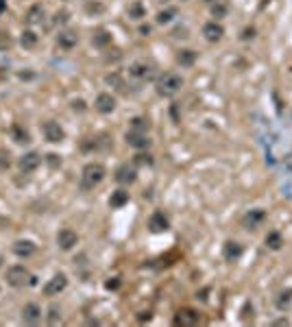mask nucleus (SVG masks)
Returning a JSON list of instances; mask_svg holds the SVG:
<instances>
[{
	"mask_svg": "<svg viewBox=\"0 0 292 327\" xmlns=\"http://www.w3.org/2000/svg\"><path fill=\"white\" fill-rule=\"evenodd\" d=\"M105 175H107V170H105L103 164H98V162L85 164V168H83V172H81V188L83 190H94L100 181L105 179Z\"/></svg>",
	"mask_w": 292,
	"mask_h": 327,
	"instance_id": "obj_1",
	"label": "nucleus"
},
{
	"mask_svg": "<svg viewBox=\"0 0 292 327\" xmlns=\"http://www.w3.org/2000/svg\"><path fill=\"white\" fill-rule=\"evenodd\" d=\"M181 87H183V79L177 72H166L164 76H159V81H157L159 96H175Z\"/></svg>",
	"mask_w": 292,
	"mask_h": 327,
	"instance_id": "obj_2",
	"label": "nucleus"
},
{
	"mask_svg": "<svg viewBox=\"0 0 292 327\" xmlns=\"http://www.w3.org/2000/svg\"><path fill=\"white\" fill-rule=\"evenodd\" d=\"M28 279H31V275H28V271L22 264H15V266H11V269L7 271V284H9V286H13V288L24 286Z\"/></svg>",
	"mask_w": 292,
	"mask_h": 327,
	"instance_id": "obj_3",
	"label": "nucleus"
},
{
	"mask_svg": "<svg viewBox=\"0 0 292 327\" xmlns=\"http://www.w3.org/2000/svg\"><path fill=\"white\" fill-rule=\"evenodd\" d=\"M41 131H44V138L48 140V142H52V144H57V142H63L65 140V131L61 129V124L55 122V120L44 122Z\"/></svg>",
	"mask_w": 292,
	"mask_h": 327,
	"instance_id": "obj_4",
	"label": "nucleus"
},
{
	"mask_svg": "<svg viewBox=\"0 0 292 327\" xmlns=\"http://www.w3.org/2000/svg\"><path fill=\"white\" fill-rule=\"evenodd\" d=\"M196 323H199V312L192 310V308H181V310L175 314V325L194 327Z\"/></svg>",
	"mask_w": 292,
	"mask_h": 327,
	"instance_id": "obj_5",
	"label": "nucleus"
},
{
	"mask_svg": "<svg viewBox=\"0 0 292 327\" xmlns=\"http://www.w3.org/2000/svg\"><path fill=\"white\" fill-rule=\"evenodd\" d=\"M65 286H68V277H65L63 273H57V275L52 279H48V284L44 286V295L55 297V295L61 293V290H65Z\"/></svg>",
	"mask_w": 292,
	"mask_h": 327,
	"instance_id": "obj_6",
	"label": "nucleus"
},
{
	"mask_svg": "<svg viewBox=\"0 0 292 327\" xmlns=\"http://www.w3.org/2000/svg\"><path fill=\"white\" fill-rule=\"evenodd\" d=\"M76 242H79V236H76L72 229H61L57 234V245H59V249H63V251L74 249Z\"/></svg>",
	"mask_w": 292,
	"mask_h": 327,
	"instance_id": "obj_7",
	"label": "nucleus"
},
{
	"mask_svg": "<svg viewBox=\"0 0 292 327\" xmlns=\"http://www.w3.org/2000/svg\"><path fill=\"white\" fill-rule=\"evenodd\" d=\"M203 35H205V39H207V41H212V44H216V41L223 39L225 28H223V24H218V22L214 20V22H207V24L203 26Z\"/></svg>",
	"mask_w": 292,
	"mask_h": 327,
	"instance_id": "obj_8",
	"label": "nucleus"
},
{
	"mask_svg": "<svg viewBox=\"0 0 292 327\" xmlns=\"http://www.w3.org/2000/svg\"><path fill=\"white\" fill-rule=\"evenodd\" d=\"M135 179H138V172H135L133 166L122 164L120 168L116 170V181H118V183H122V186H129V183H133Z\"/></svg>",
	"mask_w": 292,
	"mask_h": 327,
	"instance_id": "obj_9",
	"label": "nucleus"
},
{
	"mask_svg": "<svg viewBox=\"0 0 292 327\" xmlns=\"http://www.w3.org/2000/svg\"><path fill=\"white\" fill-rule=\"evenodd\" d=\"M94 107H96L100 114H111V111L116 109V98L111 96V94L103 92V94H98V96H96V103H94Z\"/></svg>",
	"mask_w": 292,
	"mask_h": 327,
	"instance_id": "obj_10",
	"label": "nucleus"
},
{
	"mask_svg": "<svg viewBox=\"0 0 292 327\" xmlns=\"http://www.w3.org/2000/svg\"><path fill=\"white\" fill-rule=\"evenodd\" d=\"M39 319H41V310L37 303H26V306L22 308V321H24V323L35 325V323H39Z\"/></svg>",
	"mask_w": 292,
	"mask_h": 327,
	"instance_id": "obj_11",
	"label": "nucleus"
},
{
	"mask_svg": "<svg viewBox=\"0 0 292 327\" xmlns=\"http://www.w3.org/2000/svg\"><path fill=\"white\" fill-rule=\"evenodd\" d=\"M170 225H168V218L164 216V212H155L151 216V221H148V229L153 231V234H162V231H166Z\"/></svg>",
	"mask_w": 292,
	"mask_h": 327,
	"instance_id": "obj_12",
	"label": "nucleus"
},
{
	"mask_svg": "<svg viewBox=\"0 0 292 327\" xmlns=\"http://www.w3.org/2000/svg\"><path fill=\"white\" fill-rule=\"evenodd\" d=\"M41 164V157H39V153H26L24 157L20 159V170L22 172H33V170H37V166Z\"/></svg>",
	"mask_w": 292,
	"mask_h": 327,
	"instance_id": "obj_13",
	"label": "nucleus"
},
{
	"mask_svg": "<svg viewBox=\"0 0 292 327\" xmlns=\"http://www.w3.org/2000/svg\"><path fill=\"white\" fill-rule=\"evenodd\" d=\"M129 72L133 76H138V79H146V76L153 74V65L148 61H135V63H131Z\"/></svg>",
	"mask_w": 292,
	"mask_h": 327,
	"instance_id": "obj_14",
	"label": "nucleus"
},
{
	"mask_svg": "<svg viewBox=\"0 0 292 327\" xmlns=\"http://www.w3.org/2000/svg\"><path fill=\"white\" fill-rule=\"evenodd\" d=\"M223 255H225V260L227 262H234L242 255V247L238 245L236 240H227L225 242V247H223Z\"/></svg>",
	"mask_w": 292,
	"mask_h": 327,
	"instance_id": "obj_15",
	"label": "nucleus"
},
{
	"mask_svg": "<svg viewBox=\"0 0 292 327\" xmlns=\"http://www.w3.org/2000/svg\"><path fill=\"white\" fill-rule=\"evenodd\" d=\"M127 142L133 148H148V144H151V140H148L142 131H131V133H127Z\"/></svg>",
	"mask_w": 292,
	"mask_h": 327,
	"instance_id": "obj_16",
	"label": "nucleus"
},
{
	"mask_svg": "<svg viewBox=\"0 0 292 327\" xmlns=\"http://www.w3.org/2000/svg\"><path fill=\"white\" fill-rule=\"evenodd\" d=\"M13 253L17 255V258H28V255L35 253V245L31 240H17L13 245Z\"/></svg>",
	"mask_w": 292,
	"mask_h": 327,
	"instance_id": "obj_17",
	"label": "nucleus"
},
{
	"mask_svg": "<svg viewBox=\"0 0 292 327\" xmlns=\"http://www.w3.org/2000/svg\"><path fill=\"white\" fill-rule=\"evenodd\" d=\"M76 41H79V37H76V33H72V31H63V33L57 35V44L61 46V48H65V50L74 48Z\"/></svg>",
	"mask_w": 292,
	"mask_h": 327,
	"instance_id": "obj_18",
	"label": "nucleus"
},
{
	"mask_svg": "<svg viewBox=\"0 0 292 327\" xmlns=\"http://www.w3.org/2000/svg\"><path fill=\"white\" fill-rule=\"evenodd\" d=\"M264 218H266V214L262 210H251L247 216H244V227H247V229H255L262 221H264Z\"/></svg>",
	"mask_w": 292,
	"mask_h": 327,
	"instance_id": "obj_19",
	"label": "nucleus"
},
{
	"mask_svg": "<svg viewBox=\"0 0 292 327\" xmlns=\"http://www.w3.org/2000/svg\"><path fill=\"white\" fill-rule=\"evenodd\" d=\"M127 13L131 20H142V17H146V7L140 2V0H135V2H131L127 7Z\"/></svg>",
	"mask_w": 292,
	"mask_h": 327,
	"instance_id": "obj_20",
	"label": "nucleus"
},
{
	"mask_svg": "<svg viewBox=\"0 0 292 327\" xmlns=\"http://www.w3.org/2000/svg\"><path fill=\"white\" fill-rule=\"evenodd\" d=\"M129 203V192L127 190H116V192H111V199H109V205L111 207H122Z\"/></svg>",
	"mask_w": 292,
	"mask_h": 327,
	"instance_id": "obj_21",
	"label": "nucleus"
},
{
	"mask_svg": "<svg viewBox=\"0 0 292 327\" xmlns=\"http://www.w3.org/2000/svg\"><path fill=\"white\" fill-rule=\"evenodd\" d=\"M41 17H44V7H41V4H33V7L26 11V22L28 24H39Z\"/></svg>",
	"mask_w": 292,
	"mask_h": 327,
	"instance_id": "obj_22",
	"label": "nucleus"
},
{
	"mask_svg": "<svg viewBox=\"0 0 292 327\" xmlns=\"http://www.w3.org/2000/svg\"><path fill=\"white\" fill-rule=\"evenodd\" d=\"M277 308L279 310H288L290 308V303H292V288H286V290H282V293H279V297H277Z\"/></svg>",
	"mask_w": 292,
	"mask_h": 327,
	"instance_id": "obj_23",
	"label": "nucleus"
},
{
	"mask_svg": "<svg viewBox=\"0 0 292 327\" xmlns=\"http://www.w3.org/2000/svg\"><path fill=\"white\" fill-rule=\"evenodd\" d=\"M196 61V52L194 50H179V55H177V63H181V65H192Z\"/></svg>",
	"mask_w": 292,
	"mask_h": 327,
	"instance_id": "obj_24",
	"label": "nucleus"
},
{
	"mask_svg": "<svg viewBox=\"0 0 292 327\" xmlns=\"http://www.w3.org/2000/svg\"><path fill=\"white\" fill-rule=\"evenodd\" d=\"M11 135H13V140L17 142V144H26V142L31 140V138H28V131L22 129L20 124H13V129H11Z\"/></svg>",
	"mask_w": 292,
	"mask_h": 327,
	"instance_id": "obj_25",
	"label": "nucleus"
},
{
	"mask_svg": "<svg viewBox=\"0 0 292 327\" xmlns=\"http://www.w3.org/2000/svg\"><path fill=\"white\" fill-rule=\"evenodd\" d=\"M266 245L273 249V251H277V249H282L284 240H282V234H277V231H271V234L266 236Z\"/></svg>",
	"mask_w": 292,
	"mask_h": 327,
	"instance_id": "obj_26",
	"label": "nucleus"
},
{
	"mask_svg": "<svg viewBox=\"0 0 292 327\" xmlns=\"http://www.w3.org/2000/svg\"><path fill=\"white\" fill-rule=\"evenodd\" d=\"M20 41H22L24 48H33V46L37 44V33H35V31H24V33H22V37H20Z\"/></svg>",
	"mask_w": 292,
	"mask_h": 327,
	"instance_id": "obj_27",
	"label": "nucleus"
},
{
	"mask_svg": "<svg viewBox=\"0 0 292 327\" xmlns=\"http://www.w3.org/2000/svg\"><path fill=\"white\" fill-rule=\"evenodd\" d=\"M92 41H94V46H107V44L111 41V35L107 33V31H98V33L92 37Z\"/></svg>",
	"mask_w": 292,
	"mask_h": 327,
	"instance_id": "obj_28",
	"label": "nucleus"
},
{
	"mask_svg": "<svg viewBox=\"0 0 292 327\" xmlns=\"http://www.w3.org/2000/svg\"><path fill=\"white\" fill-rule=\"evenodd\" d=\"M175 17V9H166L157 13V24H168V22Z\"/></svg>",
	"mask_w": 292,
	"mask_h": 327,
	"instance_id": "obj_29",
	"label": "nucleus"
},
{
	"mask_svg": "<svg viewBox=\"0 0 292 327\" xmlns=\"http://www.w3.org/2000/svg\"><path fill=\"white\" fill-rule=\"evenodd\" d=\"M11 44H13V39H11V35H9V33H4V31H0V50H7V48H11Z\"/></svg>",
	"mask_w": 292,
	"mask_h": 327,
	"instance_id": "obj_30",
	"label": "nucleus"
},
{
	"mask_svg": "<svg viewBox=\"0 0 292 327\" xmlns=\"http://www.w3.org/2000/svg\"><path fill=\"white\" fill-rule=\"evenodd\" d=\"M212 15L214 17H225V15H227V7H225V4H220V2H216L212 7Z\"/></svg>",
	"mask_w": 292,
	"mask_h": 327,
	"instance_id": "obj_31",
	"label": "nucleus"
},
{
	"mask_svg": "<svg viewBox=\"0 0 292 327\" xmlns=\"http://www.w3.org/2000/svg\"><path fill=\"white\" fill-rule=\"evenodd\" d=\"M9 151H0V170H7L11 166V159H9Z\"/></svg>",
	"mask_w": 292,
	"mask_h": 327,
	"instance_id": "obj_32",
	"label": "nucleus"
},
{
	"mask_svg": "<svg viewBox=\"0 0 292 327\" xmlns=\"http://www.w3.org/2000/svg\"><path fill=\"white\" fill-rule=\"evenodd\" d=\"M59 321H61V314H59V310H57L55 306H52L50 312H48V323H50V325H57Z\"/></svg>",
	"mask_w": 292,
	"mask_h": 327,
	"instance_id": "obj_33",
	"label": "nucleus"
},
{
	"mask_svg": "<svg viewBox=\"0 0 292 327\" xmlns=\"http://www.w3.org/2000/svg\"><path fill=\"white\" fill-rule=\"evenodd\" d=\"M144 129H148V120H144V118H135V120H133V131H142V133H144Z\"/></svg>",
	"mask_w": 292,
	"mask_h": 327,
	"instance_id": "obj_34",
	"label": "nucleus"
},
{
	"mask_svg": "<svg viewBox=\"0 0 292 327\" xmlns=\"http://www.w3.org/2000/svg\"><path fill=\"white\" fill-rule=\"evenodd\" d=\"M255 37V28H244V33H242V39H253Z\"/></svg>",
	"mask_w": 292,
	"mask_h": 327,
	"instance_id": "obj_35",
	"label": "nucleus"
},
{
	"mask_svg": "<svg viewBox=\"0 0 292 327\" xmlns=\"http://www.w3.org/2000/svg\"><path fill=\"white\" fill-rule=\"evenodd\" d=\"M48 164L50 166H61V159H59V155H55V153H50V155H48Z\"/></svg>",
	"mask_w": 292,
	"mask_h": 327,
	"instance_id": "obj_36",
	"label": "nucleus"
},
{
	"mask_svg": "<svg viewBox=\"0 0 292 327\" xmlns=\"http://www.w3.org/2000/svg\"><path fill=\"white\" fill-rule=\"evenodd\" d=\"M118 286H120V282H118V279H109V282L105 284V288H107V290H116Z\"/></svg>",
	"mask_w": 292,
	"mask_h": 327,
	"instance_id": "obj_37",
	"label": "nucleus"
},
{
	"mask_svg": "<svg viewBox=\"0 0 292 327\" xmlns=\"http://www.w3.org/2000/svg\"><path fill=\"white\" fill-rule=\"evenodd\" d=\"M55 22H57V24H59V22H61V24H63V22H68V13H65V11L57 13V15H55Z\"/></svg>",
	"mask_w": 292,
	"mask_h": 327,
	"instance_id": "obj_38",
	"label": "nucleus"
},
{
	"mask_svg": "<svg viewBox=\"0 0 292 327\" xmlns=\"http://www.w3.org/2000/svg\"><path fill=\"white\" fill-rule=\"evenodd\" d=\"M135 162H138V164H153V159H151V155H138Z\"/></svg>",
	"mask_w": 292,
	"mask_h": 327,
	"instance_id": "obj_39",
	"label": "nucleus"
},
{
	"mask_svg": "<svg viewBox=\"0 0 292 327\" xmlns=\"http://www.w3.org/2000/svg\"><path fill=\"white\" fill-rule=\"evenodd\" d=\"M72 107H74V109H79V111H83V109H85V103H83V100H74Z\"/></svg>",
	"mask_w": 292,
	"mask_h": 327,
	"instance_id": "obj_40",
	"label": "nucleus"
},
{
	"mask_svg": "<svg viewBox=\"0 0 292 327\" xmlns=\"http://www.w3.org/2000/svg\"><path fill=\"white\" fill-rule=\"evenodd\" d=\"M140 33H142V35H148V33H151V26H142Z\"/></svg>",
	"mask_w": 292,
	"mask_h": 327,
	"instance_id": "obj_41",
	"label": "nucleus"
},
{
	"mask_svg": "<svg viewBox=\"0 0 292 327\" xmlns=\"http://www.w3.org/2000/svg\"><path fill=\"white\" fill-rule=\"evenodd\" d=\"M140 321H151V314L144 312V314H140Z\"/></svg>",
	"mask_w": 292,
	"mask_h": 327,
	"instance_id": "obj_42",
	"label": "nucleus"
},
{
	"mask_svg": "<svg viewBox=\"0 0 292 327\" xmlns=\"http://www.w3.org/2000/svg\"><path fill=\"white\" fill-rule=\"evenodd\" d=\"M205 2H210V4H214V2H218V0H205Z\"/></svg>",
	"mask_w": 292,
	"mask_h": 327,
	"instance_id": "obj_43",
	"label": "nucleus"
},
{
	"mask_svg": "<svg viewBox=\"0 0 292 327\" xmlns=\"http://www.w3.org/2000/svg\"><path fill=\"white\" fill-rule=\"evenodd\" d=\"M0 225H4V218H0Z\"/></svg>",
	"mask_w": 292,
	"mask_h": 327,
	"instance_id": "obj_44",
	"label": "nucleus"
},
{
	"mask_svg": "<svg viewBox=\"0 0 292 327\" xmlns=\"http://www.w3.org/2000/svg\"><path fill=\"white\" fill-rule=\"evenodd\" d=\"M0 266H2V258H0Z\"/></svg>",
	"mask_w": 292,
	"mask_h": 327,
	"instance_id": "obj_45",
	"label": "nucleus"
}]
</instances>
